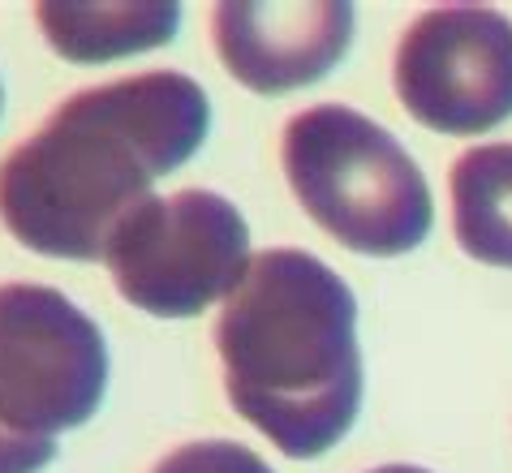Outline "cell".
Here are the masks:
<instances>
[{"instance_id": "cell-1", "label": "cell", "mask_w": 512, "mask_h": 473, "mask_svg": "<svg viewBox=\"0 0 512 473\" xmlns=\"http://www.w3.org/2000/svg\"><path fill=\"white\" fill-rule=\"evenodd\" d=\"M207 129L211 99L190 74L151 69L87 86L0 160V220L35 254L99 263Z\"/></svg>"}, {"instance_id": "cell-2", "label": "cell", "mask_w": 512, "mask_h": 473, "mask_svg": "<svg viewBox=\"0 0 512 473\" xmlns=\"http://www.w3.org/2000/svg\"><path fill=\"white\" fill-rule=\"evenodd\" d=\"M216 349L233 409L289 461L332 452L362 409L353 289L306 250H263L224 301Z\"/></svg>"}, {"instance_id": "cell-3", "label": "cell", "mask_w": 512, "mask_h": 473, "mask_svg": "<svg viewBox=\"0 0 512 473\" xmlns=\"http://www.w3.org/2000/svg\"><path fill=\"white\" fill-rule=\"evenodd\" d=\"M280 160L306 215L353 254L396 258L431 233L435 203L422 168L358 108L297 112L284 125Z\"/></svg>"}, {"instance_id": "cell-4", "label": "cell", "mask_w": 512, "mask_h": 473, "mask_svg": "<svg viewBox=\"0 0 512 473\" xmlns=\"http://www.w3.org/2000/svg\"><path fill=\"white\" fill-rule=\"evenodd\" d=\"M250 228L229 198L177 190L147 198L117 228L108 271L130 306L155 319H194L250 271Z\"/></svg>"}, {"instance_id": "cell-5", "label": "cell", "mask_w": 512, "mask_h": 473, "mask_svg": "<svg viewBox=\"0 0 512 473\" xmlns=\"http://www.w3.org/2000/svg\"><path fill=\"white\" fill-rule=\"evenodd\" d=\"M108 392V344L48 284H0V426L52 439L95 418Z\"/></svg>"}, {"instance_id": "cell-6", "label": "cell", "mask_w": 512, "mask_h": 473, "mask_svg": "<svg viewBox=\"0 0 512 473\" xmlns=\"http://www.w3.org/2000/svg\"><path fill=\"white\" fill-rule=\"evenodd\" d=\"M405 112L439 134H482L512 117V22L487 5L426 9L396 43Z\"/></svg>"}, {"instance_id": "cell-7", "label": "cell", "mask_w": 512, "mask_h": 473, "mask_svg": "<svg viewBox=\"0 0 512 473\" xmlns=\"http://www.w3.org/2000/svg\"><path fill=\"white\" fill-rule=\"evenodd\" d=\"M358 13L340 0H229L211 13L224 69L259 95H284L327 78L345 61Z\"/></svg>"}, {"instance_id": "cell-8", "label": "cell", "mask_w": 512, "mask_h": 473, "mask_svg": "<svg viewBox=\"0 0 512 473\" xmlns=\"http://www.w3.org/2000/svg\"><path fill=\"white\" fill-rule=\"evenodd\" d=\"M35 18L65 61L99 65L168 43L181 26V5H56L48 0L35 9Z\"/></svg>"}, {"instance_id": "cell-9", "label": "cell", "mask_w": 512, "mask_h": 473, "mask_svg": "<svg viewBox=\"0 0 512 473\" xmlns=\"http://www.w3.org/2000/svg\"><path fill=\"white\" fill-rule=\"evenodd\" d=\"M448 185L461 250L487 267H512V142L465 151Z\"/></svg>"}, {"instance_id": "cell-10", "label": "cell", "mask_w": 512, "mask_h": 473, "mask_svg": "<svg viewBox=\"0 0 512 473\" xmlns=\"http://www.w3.org/2000/svg\"><path fill=\"white\" fill-rule=\"evenodd\" d=\"M151 473H272V465L233 439H203L168 452Z\"/></svg>"}, {"instance_id": "cell-11", "label": "cell", "mask_w": 512, "mask_h": 473, "mask_svg": "<svg viewBox=\"0 0 512 473\" xmlns=\"http://www.w3.org/2000/svg\"><path fill=\"white\" fill-rule=\"evenodd\" d=\"M56 461V439L13 435L0 426V473H44Z\"/></svg>"}, {"instance_id": "cell-12", "label": "cell", "mask_w": 512, "mask_h": 473, "mask_svg": "<svg viewBox=\"0 0 512 473\" xmlns=\"http://www.w3.org/2000/svg\"><path fill=\"white\" fill-rule=\"evenodd\" d=\"M371 473H431V469H422V465H379Z\"/></svg>"}]
</instances>
